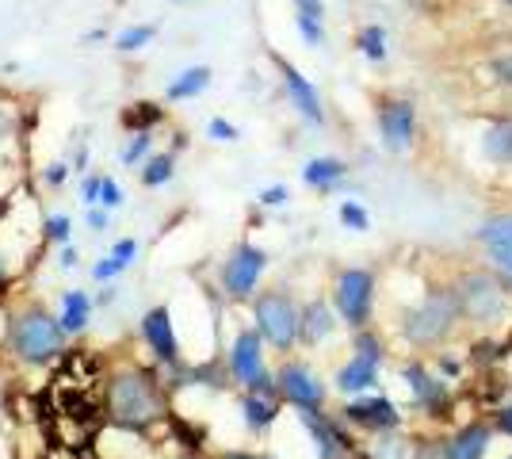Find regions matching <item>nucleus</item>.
<instances>
[{
	"label": "nucleus",
	"mask_w": 512,
	"mask_h": 459,
	"mask_svg": "<svg viewBox=\"0 0 512 459\" xmlns=\"http://www.w3.org/2000/svg\"><path fill=\"white\" fill-rule=\"evenodd\" d=\"M104 414L123 433H150L161 417L169 414L165 391L153 372L142 368H119L104 383Z\"/></svg>",
	"instance_id": "f257e3e1"
},
{
	"label": "nucleus",
	"mask_w": 512,
	"mask_h": 459,
	"mask_svg": "<svg viewBox=\"0 0 512 459\" xmlns=\"http://www.w3.org/2000/svg\"><path fill=\"white\" fill-rule=\"evenodd\" d=\"M69 337L65 329L58 326V314H50L46 306H23L20 314L12 318L8 326V352L27 364V368H46L54 364L58 356L65 352Z\"/></svg>",
	"instance_id": "f03ea898"
},
{
	"label": "nucleus",
	"mask_w": 512,
	"mask_h": 459,
	"mask_svg": "<svg viewBox=\"0 0 512 459\" xmlns=\"http://www.w3.org/2000/svg\"><path fill=\"white\" fill-rule=\"evenodd\" d=\"M253 322L260 341H268L272 349L287 352L299 341V306L283 291H264L253 303Z\"/></svg>",
	"instance_id": "7ed1b4c3"
},
{
	"label": "nucleus",
	"mask_w": 512,
	"mask_h": 459,
	"mask_svg": "<svg viewBox=\"0 0 512 459\" xmlns=\"http://www.w3.org/2000/svg\"><path fill=\"white\" fill-rule=\"evenodd\" d=\"M459 322V303H455V291H432L425 303L413 306L406 314V333L413 345H436L444 341L451 329Z\"/></svg>",
	"instance_id": "20e7f679"
},
{
	"label": "nucleus",
	"mask_w": 512,
	"mask_h": 459,
	"mask_svg": "<svg viewBox=\"0 0 512 459\" xmlns=\"http://www.w3.org/2000/svg\"><path fill=\"white\" fill-rule=\"evenodd\" d=\"M371 299H375V280H371V272L348 268V272L337 276L333 303H337V314H341L348 326L360 329L363 322L371 318Z\"/></svg>",
	"instance_id": "39448f33"
},
{
	"label": "nucleus",
	"mask_w": 512,
	"mask_h": 459,
	"mask_svg": "<svg viewBox=\"0 0 512 459\" xmlns=\"http://www.w3.org/2000/svg\"><path fill=\"white\" fill-rule=\"evenodd\" d=\"M230 375L245 391H260V387H272V375L264 368V341L256 329H241L234 337V349H230Z\"/></svg>",
	"instance_id": "423d86ee"
},
{
	"label": "nucleus",
	"mask_w": 512,
	"mask_h": 459,
	"mask_svg": "<svg viewBox=\"0 0 512 459\" xmlns=\"http://www.w3.org/2000/svg\"><path fill=\"white\" fill-rule=\"evenodd\" d=\"M264 268H268V253L264 249H256V245H237L234 253H230V261L222 264V291L230 295V299H249L256 291V280L264 276Z\"/></svg>",
	"instance_id": "0eeeda50"
},
{
	"label": "nucleus",
	"mask_w": 512,
	"mask_h": 459,
	"mask_svg": "<svg viewBox=\"0 0 512 459\" xmlns=\"http://www.w3.org/2000/svg\"><path fill=\"white\" fill-rule=\"evenodd\" d=\"M272 383H276L279 398L291 402L295 410H321V402H325V383H321L306 364H299V360L283 364V368L272 375Z\"/></svg>",
	"instance_id": "6e6552de"
},
{
	"label": "nucleus",
	"mask_w": 512,
	"mask_h": 459,
	"mask_svg": "<svg viewBox=\"0 0 512 459\" xmlns=\"http://www.w3.org/2000/svg\"><path fill=\"white\" fill-rule=\"evenodd\" d=\"M455 303H459V314H470L474 322H497L505 310V295L490 276H467L455 291Z\"/></svg>",
	"instance_id": "1a4fd4ad"
},
{
	"label": "nucleus",
	"mask_w": 512,
	"mask_h": 459,
	"mask_svg": "<svg viewBox=\"0 0 512 459\" xmlns=\"http://www.w3.org/2000/svg\"><path fill=\"white\" fill-rule=\"evenodd\" d=\"M356 349H360V356H356V360H348L341 372H337V387H341L344 394L367 391V387L375 383V375H379L383 345H379L371 333H360V337H356Z\"/></svg>",
	"instance_id": "9d476101"
},
{
	"label": "nucleus",
	"mask_w": 512,
	"mask_h": 459,
	"mask_svg": "<svg viewBox=\"0 0 512 459\" xmlns=\"http://www.w3.org/2000/svg\"><path fill=\"white\" fill-rule=\"evenodd\" d=\"M142 337H146L150 352L165 368H176V364H180V341H176V329H172L169 306H153V310L142 314Z\"/></svg>",
	"instance_id": "9b49d317"
},
{
	"label": "nucleus",
	"mask_w": 512,
	"mask_h": 459,
	"mask_svg": "<svg viewBox=\"0 0 512 459\" xmlns=\"http://www.w3.org/2000/svg\"><path fill=\"white\" fill-rule=\"evenodd\" d=\"M413 123H417V115H413V104L409 100H390L379 115V131H383V146L390 153H402L413 142Z\"/></svg>",
	"instance_id": "f8f14e48"
},
{
	"label": "nucleus",
	"mask_w": 512,
	"mask_h": 459,
	"mask_svg": "<svg viewBox=\"0 0 512 459\" xmlns=\"http://www.w3.org/2000/svg\"><path fill=\"white\" fill-rule=\"evenodd\" d=\"M241 414H245V425H249L253 433L272 429L279 417L276 383H272V387H260V391H245V398H241Z\"/></svg>",
	"instance_id": "ddd939ff"
},
{
	"label": "nucleus",
	"mask_w": 512,
	"mask_h": 459,
	"mask_svg": "<svg viewBox=\"0 0 512 459\" xmlns=\"http://www.w3.org/2000/svg\"><path fill=\"white\" fill-rule=\"evenodd\" d=\"M344 417L356 421V425H367V429H394L402 417H398V406L390 398H367V402H348L344 406Z\"/></svg>",
	"instance_id": "4468645a"
},
{
	"label": "nucleus",
	"mask_w": 512,
	"mask_h": 459,
	"mask_svg": "<svg viewBox=\"0 0 512 459\" xmlns=\"http://www.w3.org/2000/svg\"><path fill=\"white\" fill-rule=\"evenodd\" d=\"M279 69H283V85H287V92H291L295 108H299L310 123H321L325 115H321V100H318V92H314V85H310L295 66H287V62H279Z\"/></svg>",
	"instance_id": "2eb2a0df"
},
{
	"label": "nucleus",
	"mask_w": 512,
	"mask_h": 459,
	"mask_svg": "<svg viewBox=\"0 0 512 459\" xmlns=\"http://www.w3.org/2000/svg\"><path fill=\"white\" fill-rule=\"evenodd\" d=\"M88 322H92V299L85 291H65L62 306H58V326L65 329V337L85 333Z\"/></svg>",
	"instance_id": "dca6fc26"
},
{
	"label": "nucleus",
	"mask_w": 512,
	"mask_h": 459,
	"mask_svg": "<svg viewBox=\"0 0 512 459\" xmlns=\"http://www.w3.org/2000/svg\"><path fill=\"white\" fill-rule=\"evenodd\" d=\"M444 452H448V459H482L490 452V429L486 425H467L444 444Z\"/></svg>",
	"instance_id": "f3484780"
},
{
	"label": "nucleus",
	"mask_w": 512,
	"mask_h": 459,
	"mask_svg": "<svg viewBox=\"0 0 512 459\" xmlns=\"http://www.w3.org/2000/svg\"><path fill=\"white\" fill-rule=\"evenodd\" d=\"M302 425L310 429V437H314V444H318V459H337L341 456V448H348V444L341 440V433H337V425H329L318 410H302Z\"/></svg>",
	"instance_id": "a211bd4d"
},
{
	"label": "nucleus",
	"mask_w": 512,
	"mask_h": 459,
	"mask_svg": "<svg viewBox=\"0 0 512 459\" xmlns=\"http://www.w3.org/2000/svg\"><path fill=\"white\" fill-rule=\"evenodd\" d=\"M329 333H333V310H329V303H321V299L306 303V310H299L302 341H306V345H318V341H325Z\"/></svg>",
	"instance_id": "6ab92c4d"
},
{
	"label": "nucleus",
	"mask_w": 512,
	"mask_h": 459,
	"mask_svg": "<svg viewBox=\"0 0 512 459\" xmlns=\"http://www.w3.org/2000/svg\"><path fill=\"white\" fill-rule=\"evenodd\" d=\"M207 85H211V69L207 66L184 69V73L169 85V100H192V96H199Z\"/></svg>",
	"instance_id": "aec40b11"
},
{
	"label": "nucleus",
	"mask_w": 512,
	"mask_h": 459,
	"mask_svg": "<svg viewBox=\"0 0 512 459\" xmlns=\"http://www.w3.org/2000/svg\"><path fill=\"white\" fill-rule=\"evenodd\" d=\"M341 176H344V165L337 161V157H318V161H310V165H306L302 180H306V184H314V188H329V184H337Z\"/></svg>",
	"instance_id": "412c9836"
},
{
	"label": "nucleus",
	"mask_w": 512,
	"mask_h": 459,
	"mask_svg": "<svg viewBox=\"0 0 512 459\" xmlns=\"http://www.w3.org/2000/svg\"><path fill=\"white\" fill-rule=\"evenodd\" d=\"M486 153H490L493 161H512V119L490 127V134H486Z\"/></svg>",
	"instance_id": "4be33fe9"
},
{
	"label": "nucleus",
	"mask_w": 512,
	"mask_h": 459,
	"mask_svg": "<svg viewBox=\"0 0 512 459\" xmlns=\"http://www.w3.org/2000/svg\"><path fill=\"white\" fill-rule=\"evenodd\" d=\"M169 176H172V153H157V157L146 161V169H142V184L146 188H161Z\"/></svg>",
	"instance_id": "5701e85b"
},
{
	"label": "nucleus",
	"mask_w": 512,
	"mask_h": 459,
	"mask_svg": "<svg viewBox=\"0 0 512 459\" xmlns=\"http://www.w3.org/2000/svg\"><path fill=\"white\" fill-rule=\"evenodd\" d=\"M123 123L134 127L138 134H146L153 123H161V108H157V104H134V108L123 115Z\"/></svg>",
	"instance_id": "b1692460"
},
{
	"label": "nucleus",
	"mask_w": 512,
	"mask_h": 459,
	"mask_svg": "<svg viewBox=\"0 0 512 459\" xmlns=\"http://www.w3.org/2000/svg\"><path fill=\"white\" fill-rule=\"evenodd\" d=\"M478 238L486 241L490 249H497V245H512V215H505V219L486 222V226L478 230Z\"/></svg>",
	"instance_id": "393cba45"
},
{
	"label": "nucleus",
	"mask_w": 512,
	"mask_h": 459,
	"mask_svg": "<svg viewBox=\"0 0 512 459\" xmlns=\"http://www.w3.org/2000/svg\"><path fill=\"white\" fill-rule=\"evenodd\" d=\"M406 379H409V387H413V394H417L421 402H428V398H440V383H432L421 364H409Z\"/></svg>",
	"instance_id": "a878e982"
},
{
	"label": "nucleus",
	"mask_w": 512,
	"mask_h": 459,
	"mask_svg": "<svg viewBox=\"0 0 512 459\" xmlns=\"http://www.w3.org/2000/svg\"><path fill=\"white\" fill-rule=\"evenodd\" d=\"M153 35H157V27H150V23H142V27H127L115 43H119V50H142L146 43H153Z\"/></svg>",
	"instance_id": "bb28decb"
},
{
	"label": "nucleus",
	"mask_w": 512,
	"mask_h": 459,
	"mask_svg": "<svg viewBox=\"0 0 512 459\" xmlns=\"http://www.w3.org/2000/svg\"><path fill=\"white\" fill-rule=\"evenodd\" d=\"M386 35H383V27H363V35H360V46H363V54L367 58H375V62H383L386 58Z\"/></svg>",
	"instance_id": "cd10ccee"
},
{
	"label": "nucleus",
	"mask_w": 512,
	"mask_h": 459,
	"mask_svg": "<svg viewBox=\"0 0 512 459\" xmlns=\"http://www.w3.org/2000/svg\"><path fill=\"white\" fill-rule=\"evenodd\" d=\"M69 215H50L46 219V226H43V234H46V241H54V245H69Z\"/></svg>",
	"instance_id": "c85d7f7f"
},
{
	"label": "nucleus",
	"mask_w": 512,
	"mask_h": 459,
	"mask_svg": "<svg viewBox=\"0 0 512 459\" xmlns=\"http://www.w3.org/2000/svg\"><path fill=\"white\" fill-rule=\"evenodd\" d=\"M341 222L344 226H352V230H367V211H363L360 203H341Z\"/></svg>",
	"instance_id": "c756f323"
},
{
	"label": "nucleus",
	"mask_w": 512,
	"mask_h": 459,
	"mask_svg": "<svg viewBox=\"0 0 512 459\" xmlns=\"http://www.w3.org/2000/svg\"><path fill=\"white\" fill-rule=\"evenodd\" d=\"M134 253H138V241H134V238H123V241H115V249H111V261L119 264L123 272H127L130 261H134Z\"/></svg>",
	"instance_id": "7c9ffc66"
},
{
	"label": "nucleus",
	"mask_w": 512,
	"mask_h": 459,
	"mask_svg": "<svg viewBox=\"0 0 512 459\" xmlns=\"http://www.w3.org/2000/svg\"><path fill=\"white\" fill-rule=\"evenodd\" d=\"M146 150H150V134H134V138H130V146L123 150V165H134Z\"/></svg>",
	"instance_id": "2f4dec72"
},
{
	"label": "nucleus",
	"mask_w": 512,
	"mask_h": 459,
	"mask_svg": "<svg viewBox=\"0 0 512 459\" xmlns=\"http://www.w3.org/2000/svg\"><path fill=\"white\" fill-rule=\"evenodd\" d=\"M119 272H123V268L111 261V257H104L100 264H92V280H96V284H107V280H115Z\"/></svg>",
	"instance_id": "473e14b6"
},
{
	"label": "nucleus",
	"mask_w": 512,
	"mask_h": 459,
	"mask_svg": "<svg viewBox=\"0 0 512 459\" xmlns=\"http://www.w3.org/2000/svg\"><path fill=\"white\" fill-rule=\"evenodd\" d=\"M100 203H104V207H119V203H123V192H119L115 180H100Z\"/></svg>",
	"instance_id": "72a5a7b5"
},
{
	"label": "nucleus",
	"mask_w": 512,
	"mask_h": 459,
	"mask_svg": "<svg viewBox=\"0 0 512 459\" xmlns=\"http://www.w3.org/2000/svg\"><path fill=\"white\" fill-rule=\"evenodd\" d=\"M211 138H218V142H237V127L226 123V119H211Z\"/></svg>",
	"instance_id": "f704fd0d"
},
{
	"label": "nucleus",
	"mask_w": 512,
	"mask_h": 459,
	"mask_svg": "<svg viewBox=\"0 0 512 459\" xmlns=\"http://www.w3.org/2000/svg\"><path fill=\"white\" fill-rule=\"evenodd\" d=\"M299 31L306 35V43H325V31H321V23H314V20H306V16H299Z\"/></svg>",
	"instance_id": "c9c22d12"
},
{
	"label": "nucleus",
	"mask_w": 512,
	"mask_h": 459,
	"mask_svg": "<svg viewBox=\"0 0 512 459\" xmlns=\"http://www.w3.org/2000/svg\"><path fill=\"white\" fill-rule=\"evenodd\" d=\"M81 203H100V176H85V184H81Z\"/></svg>",
	"instance_id": "e433bc0d"
},
{
	"label": "nucleus",
	"mask_w": 512,
	"mask_h": 459,
	"mask_svg": "<svg viewBox=\"0 0 512 459\" xmlns=\"http://www.w3.org/2000/svg\"><path fill=\"white\" fill-rule=\"evenodd\" d=\"M295 8H299V16H306V20H314V23H321V0H295Z\"/></svg>",
	"instance_id": "4c0bfd02"
},
{
	"label": "nucleus",
	"mask_w": 512,
	"mask_h": 459,
	"mask_svg": "<svg viewBox=\"0 0 512 459\" xmlns=\"http://www.w3.org/2000/svg\"><path fill=\"white\" fill-rule=\"evenodd\" d=\"M65 176H69V165H65V161H54V165L46 169V184L58 188V184H65Z\"/></svg>",
	"instance_id": "58836bf2"
},
{
	"label": "nucleus",
	"mask_w": 512,
	"mask_h": 459,
	"mask_svg": "<svg viewBox=\"0 0 512 459\" xmlns=\"http://www.w3.org/2000/svg\"><path fill=\"white\" fill-rule=\"evenodd\" d=\"M493 253V261L501 264L505 272H512V245H497V249H490Z\"/></svg>",
	"instance_id": "ea45409f"
},
{
	"label": "nucleus",
	"mask_w": 512,
	"mask_h": 459,
	"mask_svg": "<svg viewBox=\"0 0 512 459\" xmlns=\"http://www.w3.org/2000/svg\"><path fill=\"white\" fill-rule=\"evenodd\" d=\"M283 199H287V188H268V192H264V196H260V203H264V207H279V203H283Z\"/></svg>",
	"instance_id": "a19ab883"
},
{
	"label": "nucleus",
	"mask_w": 512,
	"mask_h": 459,
	"mask_svg": "<svg viewBox=\"0 0 512 459\" xmlns=\"http://www.w3.org/2000/svg\"><path fill=\"white\" fill-rule=\"evenodd\" d=\"M12 127H16V123H12V115L0 108V146H4L8 138H12Z\"/></svg>",
	"instance_id": "79ce46f5"
},
{
	"label": "nucleus",
	"mask_w": 512,
	"mask_h": 459,
	"mask_svg": "<svg viewBox=\"0 0 512 459\" xmlns=\"http://www.w3.org/2000/svg\"><path fill=\"white\" fill-rule=\"evenodd\" d=\"M88 226H92V230H104L107 226V215L100 207H88Z\"/></svg>",
	"instance_id": "37998d69"
},
{
	"label": "nucleus",
	"mask_w": 512,
	"mask_h": 459,
	"mask_svg": "<svg viewBox=\"0 0 512 459\" xmlns=\"http://www.w3.org/2000/svg\"><path fill=\"white\" fill-rule=\"evenodd\" d=\"M497 429H501L505 437H512V406H509V410H501V414H497Z\"/></svg>",
	"instance_id": "c03bdc74"
},
{
	"label": "nucleus",
	"mask_w": 512,
	"mask_h": 459,
	"mask_svg": "<svg viewBox=\"0 0 512 459\" xmlns=\"http://www.w3.org/2000/svg\"><path fill=\"white\" fill-rule=\"evenodd\" d=\"M58 264H62V268H73V264H77V253H73V249L65 245V249H62V261H58Z\"/></svg>",
	"instance_id": "a18cd8bd"
},
{
	"label": "nucleus",
	"mask_w": 512,
	"mask_h": 459,
	"mask_svg": "<svg viewBox=\"0 0 512 459\" xmlns=\"http://www.w3.org/2000/svg\"><path fill=\"white\" fill-rule=\"evenodd\" d=\"M497 73H501V81H512V62H501Z\"/></svg>",
	"instance_id": "49530a36"
},
{
	"label": "nucleus",
	"mask_w": 512,
	"mask_h": 459,
	"mask_svg": "<svg viewBox=\"0 0 512 459\" xmlns=\"http://www.w3.org/2000/svg\"><path fill=\"white\" fill-rule=\"evenodd\" d=\"M8 284V261H4V253H0V287Z\"/></svg>",
	"instance_id": "de8ad7c7"
},
{
	"label": "nucleus",
	"mask_w": 512,
	"mask_h": 459,
	"mask_svg": "<svg viewBox=\"0 0 512 459\" xmlns=\"http://www.w3.org/2000/svg\"><path fill=\"white\" fill-rule=\"evenodd\" d=\"M222 459H260V456H253V452H226Z\"/></svg>",
	"instance_id": "09e8293b"
},
{
	"label": "nucleus",
	"mask_w": 512,
	"mask_h": 459,
	"mask_svg": "<svg viewBox=\"0 0 512 459\" xmlns=\"http://www.w3.org/2000/svg\"><path fill=\"white\" fill-rule=\"evenodd\" d=\"M505 4H512V0H505Z\"/></svg>",
	"instance_id": "8fccbe9b"
},
{
	"label": "nucleus",
	"mask_w": 512,
	"mask_h": 459,
	"mask_svg": "<svg viewBox=\"0 0 512 459\" xmlns=\"http://www.w3.org/2000/svg\"><path fill=\"white\" fill-rule=\"evenodd\" d=\"M509 459H512V456H509Z\"/></svg>",
	"instance_id": "3c124183"
}]
</instances>
